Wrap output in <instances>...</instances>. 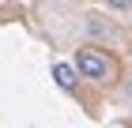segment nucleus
Here are the masks:
<instances>
[{
	"mask_svg": "<svg viewBox=\"0 0 132 128\" xmlns=\"http://www.w3.org/2000/svg\"><path fill=\"white\" fill-rule=\"evenodd\" d=\"M106 4V11H113V15H132V0H102Z\"/></svg>",
	"mask_w": 132,
	"mask_h": 128,
	"instance_id": "4",
	"label": "nucleus"
},
{
	"mask_svg": "<svg viewBox=\"0 0 132 128\" xmlns=\"http://www.w3.org/2000/svg\"><path fill=\"white\" fill-rule=\"evenodd\" d=\"M72 64H76V72H79L83 83H91V87H98V90L117 87L121 75H125V64L117 60V53L102 49V45H91V41H79V45L72 49Z\"/></svg>",
	"mask_w": 132,
	"mask_h": 128,
	"instance_id": "1",
	"label": "nucleus"
},
{
	"mask_svg": "<svg viewBox=\"0 0 132 128\" xmlns=\"http://www.w3.org/2000/svg\"><path fill=\"white\" fill-rule=\"evenodd\" d=\"M79 30H83V38L91 41V45H102V49H110V53L132 45V34L117 19H110L106 11H87V15L79 19Z\"/></svg>",
	"mask_w": 132,
	"mask_h": 128,
	"instance_id": "2",
	"label": "nucleus"
},
{
	"mask_svg": "<svg viewBox=\"0 0 132 128\" xmlns=\"http://www.w3.org/2000/svg\"><path fill=\"white\" fill-rule=\"evenodd\" d=\"M49 75H53V83H57L64 94H72V98L83 90V79H79V72H76L72 60H53V64H49Z\"/></svg>",
	"mask_w": 132,
	"mask_h": 128,
	"instance_id": "3",
	"label": "nucleus"
}]
</instances>
